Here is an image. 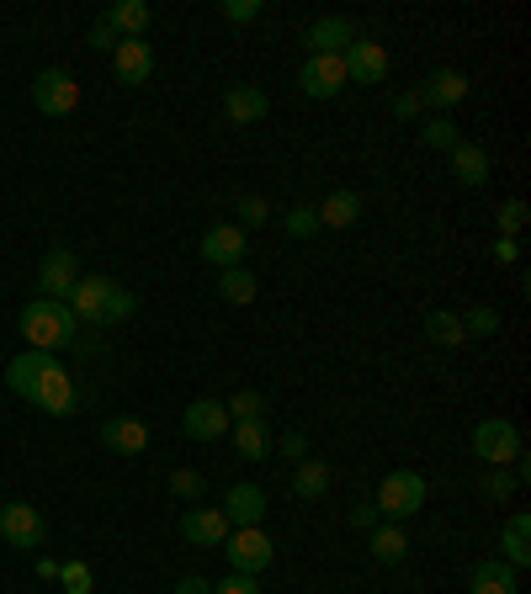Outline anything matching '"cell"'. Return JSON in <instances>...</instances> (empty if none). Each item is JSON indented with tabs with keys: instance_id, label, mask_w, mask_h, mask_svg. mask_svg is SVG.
Wrapping results in <instances>:
<instances>
[{
	"instance_id": "6da1fadb",
	"label": "cell",
	"mask_w": 531,
	"mask_h": 594,
	"mask_svg": "<svg viewBox=\"0 0 531 594\" xmlns=\"http://www.w3.org/2000/svg\"><path fill=\"white\" fill-rule=\"evenodd\" d=\"M70 313L86 319V324H122V319L139 313V298L128 286H118L112 276H80L70 292Z\"/></svg>"
},
{
	"instance_id": "7a4b0ae2",
	"label": "cell",
	"mask_w": 531,
	"mask_h": 594,
	"mask_svg": "<svg viewBox=\"0 0 531 594\" xmlns=\"http://www.w3.org/2000/svg\"><path fill=\"white\" fill-rule=\"evenodd\" d=\"M22 340H27V351H59V345H74V313L70 303H53V298H32L22 309Z\"/></svg>"
},
{
	"instance_id": "3957f363",
	"label": "cell",
	"mask_w": 531,
	"mask_h": 594,
	"mask_svg": "<svg viewBox=\"0 0 531 594\" xmlns=\"http://www.w3.org/2000/svg\"><path fill=\"white\" fill-rule=\"evenodd\" d=\"M425 477L414 473V467H393V473L378 483V515L393 525H410L420 510H425Z\"/></svg>"
},
{
	"instance_id": "277c9868",
	"label": "cell",
	"mask_w": 531,
	"mask_h": 594,
	"mask_svg": "<svg viewBox=\"0 0 531 594\" xmlns=\"http://www.w3.org/2000/svg\"><path fill=\"white\" fill-rule=\"evenodd\" d=\"M223 557H229V573H266L271 568V557H277V542L266 536L261 525H234L229 536H223Z\"/></svg>"
},
{
	"instance_id": "5b68a950",
	"label": "cell",
	"mask_w": 531,
	"mask_h": 594,
	"mask_svg": "<svg viewBox=\"0 0 531 594\" xmlns=\"http://www.w3.org/2000/svg\"><path fill=\"white\" fill-rule=\"evenodd\" d=\"M521 452H527V446H521V425H515V420H500V414H494V420H479V425H473V456H479L483 467H510Z\"/></svg>"
},
{
	"instance_id": "8992f818",
	"label": "cell",
	"mask_w": 531,
	"mask_h": 594,
	"mask_svg": "<svg viewBox=\"0 0 531 594\" xmlns=\"http://www.w3.org/2000/svg\"><path fill=\"white\" fill-rule=\"evenodd\" d=\"M74 282H80V255L70 244H53L43 265H38V298H53V303H70Z\"/></svg>"
},
{
	"instance_id": "52a82bcc",
	"label": "cell",
	"mask_w": 531,
	"mask_h": 594,
	"mask_svg": "<svg viewBox=\"0 0 531 594\" xmlns=\"http://www.w3.org/2000/svg\"><path fill=\"white\" fill-rule=\"evenodd\" d=\"M43 536H49L43 510H32V504H0V542H11L17 552H38Z\"/></svg>"
},
{
	"instance_id": "ba28073f",
	"label": "cell",
	"mask_w": 531,
	"mask_h": 594,
	"mask_svg": "<svg viewBox=\"0 0 531 594\" xmlns=\"http://www.w3.org/2000/svg\"><path fill=\"white\" fill-rule=\"evenodd\" d=\"M298 91L309 95V101H330V95L345 91V64H340V53H309L303 70H298Z\"/></svg>"
},
{
	"instance_id": "9c48e42d",
	"label": "cell",
	"mask_w": 531,
	"mask_h": 594,
	"mask_svg": "<svg viewBox=\"0 0 531 594\" xmlns=\"http://www.w3.org/2000/svg\"><path fill=\"white\" fill-rule=\"evenodd\" d=\"M345 64V85H383L388 80V48L378 38H357V43L340 53Z\"/></svg>"
},
{
	"instance_id": "30bf717a",
	"label": "cell",
	"mask_w": 531,
	"mask_h": 594,
	"mask_svg": "<svg viewBox=\"0 0 531 594\" xmlns=\"http://www.w3.org/2000/svg\"><path fill=\"white\" fill-rule=\"evenodd\" d=\"M32 107H38L43 118H70L74 107H80V85H74V74L43 70L38 80H32Z\"/></svg>"
},
{
	"instance_id": "8fae6325",
	"label": "cell",
	"mask_w": 531,
	"mask_h": 594,
	"mask_svg": "<svg viewBox=\"0 0 531 594\" xmlns=\"http://www.w3.org/2000/svg\"><path fill=\"white\" fill-rule=\"evenodd\" d=\"M229 425H234V420H229L223 399H192L187 414H181V435H187V441H223Z\"/></svg>"
},
{
	"instance_id": "7c38bea8",
	"label": "cell",
	"mask_w": 531,
	"mask_h": 594,
	"mask_svg": "<svg viewBox=\"0 0 531 594\" xmlns=\"http://www.w3.org/2000/svg\"><path fill=\"white\" fill-rule=\"evenodd\" d=\"M112 74H118V85H149L154 48H149L144 38H118V48H112Z\"/></svg>"
},
{
	"instance_id": "4fadbf2b",
	"label": "cell",
	"mask_w": 531,
	"mask_h": 594,
	"mask_svg": "<svg viewBox=\"0 0 531 594\" xmlns=\"http://www.w3.org/2000/svg\"><path fill=\"white\" fill-rule=\"evenodd\" d=\"M74 404H80V393H74V377L53 361L49 372H43V382H38V393H32V409H43V414H74Z\"/></svg>"
},
{
	"instance_id": "5bb4252c",
	"label": "cell",
	"mask_w": 531,
	"mask_h": 594,
	"mask_svg": "<svg viewBox=\"0 0 531 594\" xmlns=\"http://www.w3.org/2000/svg\"><path fill=\"white\" fill-rule=\"evenodd\" d=\"M202 261L218 265V271L244 265V229L240 223H213V229L202 234Z\"/></svg>"
},
{
	"instance_id": "9a60e30c",
	"label": "cell",
	"mask_w": 531,
	"mask_h": 594,
	"mask_svg": "<svg viewBox=\"0 0 531 594\" xmlns=\"http://www.w3.org/2000/svg\"><path fill=\"white\" fill-rule=\"evenodd\" d=\"M229 531H234V525L223 521V510H208V504H192V510L181 515V536H187L192 547H223Z\"/></svg>"
},
{
	"instance_id": "2e32d148",
	"label": "cell",
	"mask_w": 531,
	"mask_h": 594,
	"mask_svg": "<svg viewBox=\"0 0 531 594\" xmlns=\"http://www.w3.org/2000/svg\"><path fill=\"white\" fill-rule=\"evenodd\" d=\"M218 510H223V521L229 525H261L266 521V489L261 483H234Z\"/></svg>"
},
{
	"instance_id": "e0dca14e",
	"label": "cell",
	"mask_w": 531,
	"mask_h": 594,
	"mask_svg": "<svg viewBox=\"0 0 531 594\" xmlns=\"http://www.w3.org/2000/svg\"><path fill=\"white\" fill-rule=\"evenodd\" d=\"M101 446L118 452V456H139L149 446V425L139 420V414H118V420L101 425Z\"/></svg>"
},
{
	"instance_id": "ac0fdd59",
	"label": "cell",
	"mask_w": 531,
	"mask_h": 594,
	"mask_svg": "<svg viewBox=\"0 0 531 594\" xmlns=\"http://www.w3.org/2000/svg\"><path fill=\"white\" fill-rule=\"evenodd\" d=\"M53 366L49 351H22V356L6 366V387L17 393V399H27L32 404V393H38V382H43V372Z\"/></svg>"
},
{
	"instance_id": "d6986e66",
	"label": "cell",
	"mask_w": 531,
	"mask_h": 594,
	"mask_svg": "<svg viewBox=\"0 0 531 594\" xmlns=\"http://www.w3.org/2000/svg\"><path fill=\"white\" fill-rule=\"evenodd\" d=\"M303 43H309V53H345V48L357 43V22L351 17H319Z\"/></svg>"
},
{
	"instance_id": "ffe728a7",
	"label": "cell",
	"mask_w": 531,
	"mask_h": 594,
	"mask_svg": "<svg viewBox=\"0 0 531 594\" xmlns=\"http://www.w3.org/2000/svg\"><path fill=\"white\" fill-rule=\"evenodd\" d=\"M468 594H521V568H510L505 557H489V563L473 568Z\"/></svg>"
},
{
	"instance_id": "44dd1931",
	"label": "cell",
	"mask_w": 531,
	"mask_h": 594,
	"mask_svg": "<svg viewBox=\"0 0 531 594\" xmlns=\"http://www.w3.org/2000/svg\"><path fill=\"white\" fill-rule=\"evenodd\" d=\"M462 95H468V74L462 70H435L425 85H420V101H425V112H452L458 107Z\"/></svg>"
},
{
	"instance_id": "7402d4cb",
	"label": "cell",
	"mask_w": 531,
	"mask_h": 594,
	"mask_svg": "<svg viewBox=\"0 0 531 594\" xmlns=\"http://www.w3.org/2000/svg\"><path fill=\"white\" fill-rule=\"evenodd\" d=\"M223 112H229V122H240V128H256V122L271 112V101H266L261 85H229V91H223Z\"/></svg>"
},
{
	"instance_id": "603a6c76",
	"label": "cell",
	"mask_w": 531,
	"mask_h": 594,
	"mask_svg": "<svg viewBox=\"0 0 531 594\" xmlns=\"http://www.w3.org/2000/svg\"><path fill=\"white\" fill-rule=\"evenodd\" d=\"M314 213H319V229H351V223L362 218V191H351V187H345V191H330Z\"/></svg>"
},
{
	"instance_id": "cb8c5ba5",
	"label": "cell",
	"mask_w": 531,
	"mask_h": 594,
	"mask_svg": "<svg viewBox=\"0 0 531 594\" xmlns=\"http://www.w3.org/2000/svg\"><path fill=\"white\" fill-rule=\"evenodd\" d=\"M500 557H505L510 568H527L531 563V515L527 510H515L500 531Z\"/></svg>"
},
{
	"instance_id": "d4e9b609",
	"label": "cell",
	"mask_w": 531,
	"mask_h": 594,
	"mask_svg": "<svg viewBox=\"0 0 531 594\" xmlns=\"http://www.w3.org/2000/svg\"><path fill=\"white\" fill-rule=\"evenodd\" d=\"M447 160H452V175H458L462 187H483V181H489V154H483L479 143L458 139L447 149Z\"/></svg>"
},
{
	"instance_id": "484cf974",
	"label": "cell",
	"mask_w": 531,
	"mask_h": 594,
	"mask_svg": "<svg viewBox=\"0 0 531 594\" xmlns=\"http://www.w3.org/2000/svg\"><path fill=\"white\" fill-rule=\"evenodd\" d=\"M330 462H319V456H303V462H292V494L298 500H324L330 494Z\"/></svg>"
},
{
	"instance_id": "4316f807",
	"label": "cell",
	"mask_w": 531,
	"mask_h": 594,
	"mask_svg": "<svg viewBox=\"0 0 531 594\" xmlns=\"http://www.w3.org/2000/svg\"><path fill=\"white\" fill-rule=\"evenodd\" d=\"M229 441H234V452H240L244 462H266V456H271V430H266V420H234V425H229Z\"/></svg>"
},
{
	"instance_id": "83f0119b",
	"label": "cell",
	"mask_w": 531,
	"mask_h": 594,
	"mask_svg": "<svg viewBox=\"0 0 531 594\" xmlns=\"http://www.w3.org/2000/svg\"><path fill=\"white\" fill-rule=\"evenodd\" d=\"M372 557H378L383 568H399V563L410 557V536H404V525H393V521L372 525Z\"/></svg>"
},
{
	"instance_id": "f1b7e54d",
	"label": "cell",
	"mask_w": 531,
	"mask_h": 594,
	"mask_svg": "<svg viewBox=\"0 0 531 594\" xmlns=\"http://www.w3.org/2000/svg\"><path fill=\"white\" fill-rule=\"evenodd\" d=\"M101 22L112 27L118 38H144L149 6H144V0H118V6H107V17H101Z\"/></svg>"
},
{
	"instance_id": "f546056e",
	"label": "cell",
	"mask_w": 531,
	"mask_h": 594,
	"mask_svg": "<svg viewBox=\"0 0 531 594\" xmlns=\"http://www.w3.org/2000/svg\"><path fill=\"white\" fill-rule=\"evenodd\" d=\"M256 292H261L256 271H244V265H229V271H218V298H223V303L244 309V303H256Z\"/></svg>"
},
{
	"instance_id": "4dcf8cb0",
	"label": "cell",
	"mask_w": 531,
	"mask_h": 594,
	"mask_svg": "<svg viewBox=\"0 0 531 594\" xmlns=\"http://www.w3.org/2000/svg\"><path fill=\"white\" fill-rule=\"evenodd\" d=\"M425 340H431V345H441V351H452V345H462L468 334H462V319L452 309H431V313H425Z\"/></svg>"
},
{
	"instance_id": "1f68e13d",
	"label": "cell",
	"mask_w": 531,
	"mask_h": 594,
	"mask_svg": "<svg viewBox=\"0 0 531 594\" xmlns=\"http://www.w3.org/2000/svg\"><path fill=\"white\" fill-rule=\"evenodd\" d=\"M414 128H420V139L431 143V149H452V143H458V122L447 118V112H431V118H420Z\"/></svg>"
},
{
	"instance_id": "d6a6232c",
	"label": "cell",
	"mask_w": 531,
	"mask_h": 594,
	"mask_svg": "<svg viewBox=\"0 0 531 594\" xmlns=\"http://www.w3.org/2000/svg\"><path fill=\"white\" fill-rule=\"evenodd\" d=\"M59 584H64V594H91L97 573H91V563H59Z\"/></svg>"
},
{
	"instance_id": "836d02e7",
	"label": "cell",
	"mask_w": 531,
	"mask_h": 594,
	"mask_svg": "<svg viewBox=\"0 0 531 594\" xmlns=\"http://www.w3.org/2000/svg\"><path fill=\"white\" fill-rule=\"evenodd\" d=\"M229 420H261L266 414V399L261 393H256V387H240V393H234V399H229Z\"/></svg>"
},
{
	"instance_id": "e575fe53",
	"label": "cell",
	"mask_w": 531,
	"mask_h": 594,
	"mask_svg": "<svg viewBox=\"0 0 531 594\" xmlns=\"http://www.w3.org/2000/svg\"><path fill=\"white\" fill-rule=\"evenodd\" d=\"M202 489H208V477L197 473V467H176L170 473V494L176 500H202Z\"/></svg>"
},
{
	"instance_id": "d590c367",
	"label": "cell",
	"mask_w": 531,
	"mask_h": 594,
	"mask_svg": "<svg viewBox=\"0 0 531 594\" xmlns=\"http://www.w3.org/2000/svg\"><path fill=\"white\" fill-rule=\"evenodd\" d=\"M458 319H462V334H479V340L500 330V313L483 309V303H479V309H468V313H458Z\"/></svg>"
},
{
	"instance_id": "8d00e7d4",
	"label": "cell",
	"mask_w": 531,
	"mask_h": 594,
	"mask_svg": "<svg viewBox=\"0 0 531 594\" xmlns=\"http://www.w3.org/2000/svg\"><path fill=\"white\" fill-rule=\"evenodd\" d=\"M521 229H527V202H521V197H510L505 208H500V239H515Z\"/></svg>"
},
{
	"instance_id": "74e56055",
	"label": "cell",
	"mask_w": 531,
	"mask_h": 594,
	"mask_svg": "<svg viewBox=\"0 0 531 594\" xmlns=\"http://www.w3.org/2000/svg\"><path fill=\"white\" fill-rule=\"evenodd\" d=\"M393 118H399V122H420V118H425L420 85H414V91H399V95H393Z\"/></svg>"
},
{
	"instance_id": "f35d334b",
	"label": "cell",
	"mask_w": 531,
	"mask_h": 594,
	"mask_svg": "<svg viewBox=\"0 0 531 594\" xmlns=\"http://www.w3.org/2000/svg\"><path fill=\"white\" fill-rule=\"evenodd\" d=\"M288 234L292 239H314L319 234V213H314V208H288Z\"/></svg>"
},
{
	"instance_id": "ab89813d",
	"label": "cell",
	"mask_w": 531,
	"mask_h": 594,
	"mask_svg": "<svg viewBox=\"0 0 531 594\" xmlns=\"http://www.w3.org/2000/svg\"><path fill=\"white\" fill-rule=\"evenodd\" d=\"M483 494H489V500H510V494H515V473L489 467V473H483Z\"/></svg>"
},
{
	"instance_id": "60d3db41",
	"label": "cell",
	"mask_w": 531,
	"mask_h": 594,
	"mask_svg": "<svg viewBox=\"0 0 531 594\" xmlns=\"http://www.w3.org/2000/svg\"><path fill=\"white\" fill-rule=\"evenodd\" d=\"M240 218H244V229H261L266 218H271L266 197H256V191H250V197H240Z\"/></svg>"
},
{
	"instance_id": "b9f144b4",
	"label": "cell",
	"mask_w": 531,
	"mask_h": 594,
	"mask_svg": "<svg viewBox=\"0 0 531 594\" xmlns=\"http://www.w3.org/2000/svg\"><path fill=\"white\" fill-rule=\"evenodd\" d=\"M261 11H266L261 0H223V17H229V22H256Z\"/></svg>"
},
{
	"instance_id": "7bdbcfd3",
	"label": "cell",
	"mask_w": 531,
	"mask_h": 594,
	"mask_svg": "<svg viewBox=\"0 0 531 594\" xmlns=\"http://www.w3.org/2000/svg\"><path fill=\"white\" fill-rule=\"evenodd\" d=\"M277 452L288 456V462H303V456H309V435H303V430H288V435L277 441Z\"/></svg>"
},
{
	"instance_id": "ee69618b",
	"label": "cell",
	"mask_w": 531,
	"mask_h": 594,
	"mask_svg": "<svg viewBox=\"0 0 531 594\" xmlns=\"http://www.w3.org/2000/svg\"><path fill=\"white\" fill-rule=\"evenodd\" d=\"M213 594H261V584L250 573H229L223 584H213Z\"/></svg>"
},
{
	"instance_id": "f6af8a7d",
	"label": "cell",
	"mask_w": 531,
	"mask_h": 594,
	"mask_svg": "<svg viewBox=\"0 0 531 594\" xmlns=\"http://www.w3.org/2000/svg\"><path fill=\"white\" fill-rule=\"evenodd\" d=\"M86 43L101 48V53H112V48H118V32H112L107 22H97V27H91V38H86Z\"/></svg>"
},
{
	"instance_id": "bcb514c9",
	"label": "cell",
	"mask_w": 531,
	"mask_h": 594,
	"mask_svg": "<svg viewBox=\"0 0 531 594\" xmlns=\"http://www.w3.org/2000/svg\"><path fill=\"white\" fill-rule=\"evenodd\" d=\"M494 261H500V265H515V261H521L515 239H494Z\"/></svg>"
},
{
	"instance_id": "7dc6e473",
	"label": "cell",
	"mask_w": 531,
	"mask_h": 594,
	"mask_svg": "<svg viewBox=\"0 0 531 594\" xmlns=\"http://www.w3.org/2000/svg\"><path fill=\"white\" fill-rule=\"evenodd\" d=\"M351 525H357V531H372V525H378V510H372V504H357V510H351Z\"/></svg>"
},
{
	"instance_id": "c3c4849f",
	"label": "cell",
	"mask_w": 531,
	"mask_h": 594,
	"mask_svg": "<svg viewBox=\"0 0 531 594\" xmlns=\"http://www.w3.org/2000/svg\"><path fill=\"white\" fill-rule=\"evenodd\" d=\"M170 594H213V584H208V578H197V573H192V578H181V584H176Z\"/></svg>"
},
{
	"instance_id": "681fc988",
	"label": "cell",
	"mask_w": 531,
	"mask_h": 594,
	"mask_svg": "<svg viewBox=\"0 0 531 594\" xmlns=\"http://www.w3.org/2000/svg\"><path fill=\"white\" fill-rule=\"evenodd\" d=\"M38 578H49L53 584V578H59V563H53V557H38Z\"/></svg>"
},
{
	"instance_id": "f907efd6",
	"label": "cell",
	"mask_w": 531,
	"mask_h": 594,
	"mask_svg": "<svg viewBox=\"0 0 531 594\" xmlns=\"http://www.w3.org/2000/svg\"><path fill=\"white\" fill-rule=\"evenodd\" d=\"M0 504H6V500H0Z\"/></svg>"
}]
</instances>
